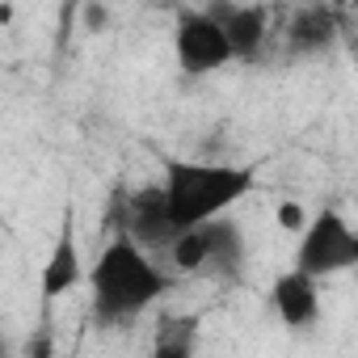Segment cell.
Masks as SVG:
<instances>
[{
    "mask_svg": "<svg viewBox=\"0 0 358 358\" xmlns=\"http://www.w3.org/2000/svg\"><path fill=\"white\" fill-rule=\"evenodd\" d=\"M173 55L186 76H211L236 59V47L211 9H186L173 26Z\"/></svg>",
    "mask_w": 358,
    "mask_h": 358,
    "instance_id": "3",
    "label": "cell"
},
{
    "mask_svg": "<svg viewBox=\"0 0 358 358\" xmlns=\"http://www.w3.org/2000/svg\"><path fill=\"white\" fill-rule=\"evenodd\" d=\"M337 38V5L333 0H308L291 17V47L295 51H324Z\"/></svg>",
    "mask_w": 358,
    "mask_h": 358,
    "instance_id": "9",
    "label": "cell"
},
{
    "mask_svg": "<svg viewBox=\"0 0 358 358\" xmlns=\"http://www.w3.org/2000/svg\"><path fill=\"white\" fill-rule=\"evenodd\" d=\"M354 236L358 228H350V220L333 207L316 211L308 220V228L299 232V245H295V266L316 274V278H329V274H341V270H358V253H354Z\"/></svg>",
    "mask_w": 358,
    "mask_h": 358,
    "instance_id": "4",
    "label": "cell"
},
{
    "mask_svg": "<svg viewBox=\"0 0 358 358\" xmlns=\"http://www.w3.org/2000/svg\"><path fill=\"white\" fill-rule=\"evenodd\" d=\"M164 291H169L164 270L148 257V245H139L131 232L114 236L89 270V299L101 324H118L148 312Z\"/></svg>",
    "mask_w": 358,
    "mask_h": 358,
    "instance_id": "1",
    "label": "cell"
},
{
    "mask_svg": "<svg viewBox=\"0 0 358 358\" xmlns=\"http://www.w3.org/2000/svg\"><path fill=\"white\" fill-rule=\"evenodd\" d=\"M89 274H85V262H80V241H76V220H72V211L64 215V224H59V236H55V249H51V257H47V266H43V278H38V291H43V299L51 303V299H59V295H68V291H76L80 282H85Z\"/></svg>",
    "mask_w": 358,
    "mask_h": 358,
    "instance_id": "7",
    "label": "cell"
},
{
    "mask_svg": "<svg viewBox=\"0 0 358 358\" xmlns=\"http://www.w3.org/2000/svg\"><path fill=\"white\" fill-rule=\"evenodd\" d=\"M164 199L182 228L207 224L228 215L249 190L253 169L249 164H224V160H164Z\"/></svg>",
    "mask_w": 358,
    "mask_h": 358,
    "instance_id": "2",
    "label": "cell"
},
{
    "mask_svg": "<svg viewBox=\"0 0 358 358\" xmlns=\"http://www.w3.org/2000/svg\"><path fill=\"white\" fill-rule=\"evenodd\" d=\"M127 232L148 245V249H169L186 228L173 220L169 211V199H164V186H148L131 199V211H127Z\"/></svg>",
    "mask_w": 358,
    "mask_h": 358,
    "instance_id": "6",
    "label": "cell"
},
{
    "mask_svg": "<svg viewBox=\"0 0 358 358\" xmlns=\"http://www.w3.org/2000/svg\"><path fill=\"white\" fill-rule=\"evenodd\" d=\"M211 13L224 22L232 47H236V59H249L266 47V34H270V13L262 5H211Z\"/></svg>",
    "mask_w": 358,
    "mask_h": 358,
    "instance_id": "8",
    "label": "cell"
},
{
    "mask_svg": "<svg viewBox=\"0 0 358 358\" xmlns=\"http://www.w3.org/2000/svg\"><path fill=\"white\" fill-rule=\"evenodd\" d=\"M274 220H278V228H282V232H295V236H299V232L308 228V220H312V215L303 211V203H291V199H287V203H278Z\"/></svg>",
    "mask_w": 358,
    "mask_h": 358,
    "instance_id": "10",
    "label": "cell"
},
{
    "mask_svg": "<svg viewBox=\"0 0 358 358\" xmlns=\"http://www.w3.org/2000/svg\"><path fill=\"white\" fill-rule=\"evenodd\" d=\"M354 253H358V236H354Z\"/></svg>",
    "mask_w": 358,
    "mask_h": 358,
    "instance_id": "12",
    "label": "cell"
},
{
    "mask_svg": "<svg viewBox=\"0 0 358 358\" xmlns=\"http://www.w3.org/2000/svg\"><path fill=\"white\" fill-rule=\"evenodd\" d=\"M270 303H274V316L287 329H312L320 320V278L299 270V266H291L287 274L274 278Z\"/></svg>",
    "mask_w": 358,
    "mask_h": 358,
    "instance_id": "5",
    "label": "cell"
},
{
    "mask_svg": "<svg viewBox=\"0 0 358 358\" xmlns=\"http://www.w3.org/2000/svg\"><path fill=\"white\" fill-rule=\"evenodd\" d=\"M89 30H101L106 26V9H89V22H85Z\"/></svg>",
    "mask_w": 358,
    "mask_h": 358,
    "instance_id": "11",
    "label": "cell"
}]
</instances>
